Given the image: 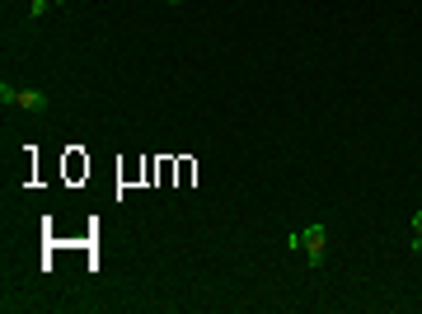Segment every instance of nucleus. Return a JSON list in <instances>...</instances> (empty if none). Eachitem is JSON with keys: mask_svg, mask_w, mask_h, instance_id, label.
Instances as JSON below:
<instances>
[{"mask_svg": "<svg viewBox=\"0 0 422 314\" xmlns=\"http://www.w3.org/2000/svg\"><path fill=\"white\" fill-rule=\"evenodd\" d=\"M300 254L310 258V267L329 262V225H305L300 230Z\"/></svg>", "mask_w": 422, "mask_h": 314, "instance_id": "obj_1", "label": "nucleus"}, {"mask_svg": "<svg viewBox=\"0 0 422 314\" xmlns=\"http://www.w3.org/2000/svg\"><path fill=\"white\" fill-rule=\"evenodd\" d=\"M413 254H422V235H413Z\"/></svg>", "mask_w": 422, "mask_h": 314, "instance_id": "obj_6", "label": "nucleus"}, {"mask_svg": "<svg viewBox=\"0 0 422 314\" xmlns=\"http://www.w3.org/2000/svg\"><path fill=\"white\" fill-rule=\"evenodd\" d=\"M14 94H19L14 85H0V104H5V108H14Z\"/></svg>", "mask_w": 422, "mask_h": 314, "instance_id": "obj_4", "label": "nucleus"}, {"mask_svg": "<svg viewBox=\"0 0 422 314\" xmlns=\"http://www.w3.org/2000/svg\"><path fill=\"white\" fill-rule=\"evenodd\" d=\"M413 235H422V211H413Z\"/></svg>", "mask_w": 422, "mask_h": 314, "instance_id": "obj_5", "label": "nucleus"}, {"mask_svg": "<svg viewBox=\"0 0 422 314\" xmlns=\"http://www.w3.org/2000/svg\"><path fill=\"white\" fill-rule=\"evenodd\" d=\"M52 5H56V0H33V5H28V19H43Z\"/></svg>", "mask_w": 422, "mask_h": 314, "instance_id": "obj_3", "label": "nucleus"}, {"mask_svg": "<svg viewBox=\"0 0 422 314\" xmlns=\"http://www.w3.org/2000/svg\"><path fill=\"white\" fill-rule=\"evenodd\" d=\"M14 108H24V113H47V94H43V89H19V94H14Z\"/></svg>", "mask_w": 422, "mask_h": 314, "instance_id": "obj_2", "label": "nucleus"}, {"mask_svg": "<svg viewBox=\"0 0 422 314\" xmlns=\"http://www.w3.org/2000/svg\"><path fill=\"white\" fill-rule=\"evenodd\" d=\"M169 5H184V0H169Z\"/></svg>", "mask_w": 422, "mask_h": 314, "instance_id": "obj_7", "label": "nucleus"}]
</instances>
